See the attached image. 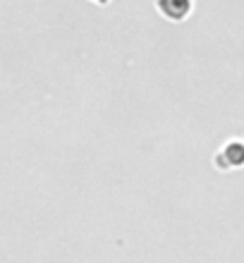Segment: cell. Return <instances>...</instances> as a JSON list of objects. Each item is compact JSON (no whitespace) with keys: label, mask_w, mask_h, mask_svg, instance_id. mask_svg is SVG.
<instances>
[{"label":"cell","mask_w":244,"mask_h":263,"mask_svg":"<svg viewBox=\"0 0 244 263\" xmlns=\"http://www.w3.org/2000/svg\"><path fill=\"white\" fill-rule=\"evenodd\" d=\"M96 3H108V0H96Z\"/></svg>","instance_id":"obj_2"},{"label":"cell","mask_w":244,"mask_h":263,"mask_svg":"<svg viewBox=\"0 0 244 263\" xmlns=\"http://www.w3.org/2000/svg\"><path fill=\"white\" fill-rule=\"evenodd\" d=\"M189 7H192L189 0H158V10L165 14L167 20H175V22L184 20L189 12Z\"/></svg>","instance_id":"obj_1"}]
</instances>
